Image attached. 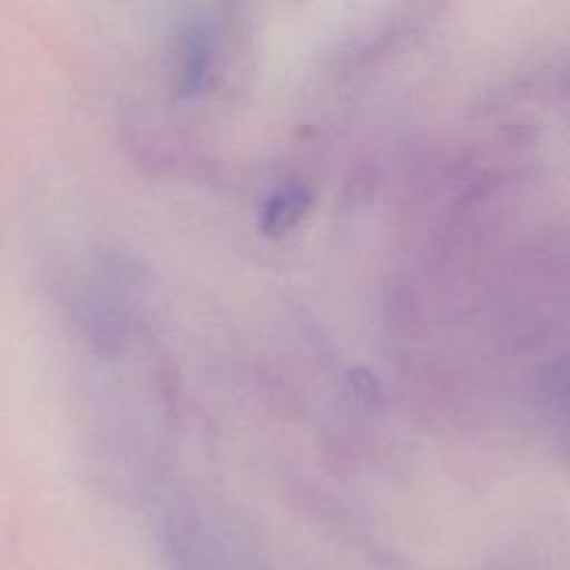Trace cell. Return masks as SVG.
<instances>
[{"instance_id": "obj_1", "label": "cell", "mask_w": 570, "mask_h": 570, "mask_svg": "<svg viewBox=\"0 0 570 570\" xmlns=\"http://www.w3.org/2000/svg\"><path fill=\"white\" fill-rule=\"evenodd\" d=\"M163 541L174 570H263L198 517H174L167 521Z\"/></svg>"}, {"instance_id": "obj_2", "label": "cell", "mask_w": 570, "mask_h": 570, "mask_svg": "<svg viewBox=\"0 0 570 570\" xmlns=\"http://www.w3.org/2000/svg\"><path fill=\"white\" fill-rule=\"evenodd\" d=\"M309 205H312V196L307 189H303L298 185L283 187L281 191L272 194L265 200V205L261 209L258 227L265 236L278 238L298 225V220L307 214Z\"/></svg>"}, {"instance_id": "obj_3", "label": "cell", "mask_w": 570, "mask_h": 570, "mask_svg": "<svg viewBox=\"0 0 570 570\" xmlns=\"http://www.w3.org/2000/svg\"><path fill=\"white\" fill-rule=\"evenodd\" d=\"M209 65V38L200 29H191L185 42V71H183V87L185 94H194L200 89Z\"/></svg>"}, {"instance_id": "obj_4", "label": "cell", "mask_w": 570, "mask_h": 570, "mask_svg": "<svg viewBox=\"0 0 570 570\" xmlns=\"http://www.w3.org/2000/svg\"><path fill=\"white\" fill-rule=\"evenodd\" d=\"M354 376V390L361 394V399H365L367 403H374L381 399V392H379V385L374 381V376L365 370H354L352 372Z\"/></svg>"}]
</instances>
